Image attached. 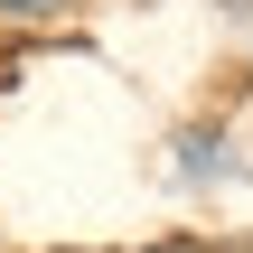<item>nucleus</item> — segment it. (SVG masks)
<instances>
[{
    "mask_svg": "<svg viewBox=\"0 0 253 253\" xmlns=\"http://www.w3.org/2000/svg\"><path fill=\"white\" fill-rule=\"evenodd\" d=\"M0 9H47V0H0Z\"/></svg>",
    "mask_w": 253,
    "mask_h": 253,
    "instance_id": "1",
    "label": "nucleus"
}]
</instances>
